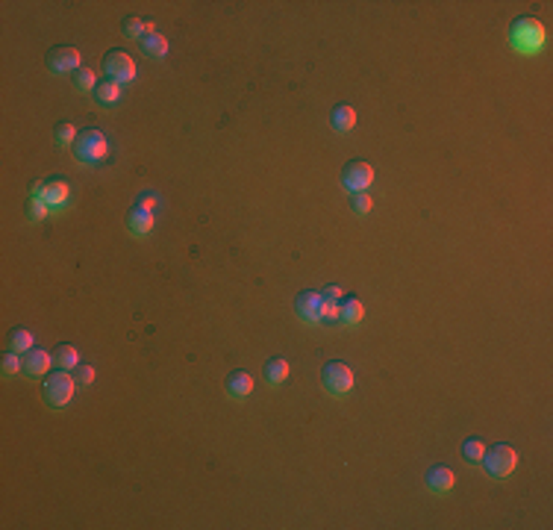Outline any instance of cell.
<instances>
[{"mask_svg":"<svg viewBox=\"0 0 553 530\" xmlns=\"http://www.w3.org/2000/svg\"><path fill=\"white\" fill-rule=\"evenodd\" d=\"M321 292H301L294 298V312L306 327L321 324Z\"/></svg>","mask_w":553,"mask_h":530,"instance_id":"obj_9","label":"cell"},{"mask_svg":"<svg viewBox=\"0 0 553 530\" xmlns=\"http://www.w3.org/2000/svg\"><path fill=\"white\" fill-rule=\"evenodd\" d=\"M153 204H156V197H153L150 192H145V195H141V197L136 200V207H138V209H148V212L153 209Z\"/></svg>","mask_w":553,"mask_h":530,"instance_id":"obj_32","label":"cell"},{"mask_svg":"<svg viewBox=\"0 0 553 530\" xmlns=\"http://www.w3.org/2000/svg\"><path fill=\"white\" fill-rule=\"evenodd\" d=\"M427 486H430L433 495L450 492V489H453V471H450L447 466H442V463L430 466V471H427Z\"/></svg>","mask_w":553,"mask_h":530,"instance_id":"obj_13","label":"cell"},{"mask_svg":"<svg viewBox=\"0 0 553 530\" xmlns=\"http://www.w3.org/2000/svg\"><path fill=\"white\" fill-rule=\"evenodd\" d=\"M109 145H106V136L101 130H80L77 141H74V156L77 162L82 165H97L106 156Z\"/></svg>","mask_w":553,"mask_h":530,"instance_id":"obj_2","label":"cell"},{"mask_svg":"<svg viewBox=\"0 0 553 530\" xmlns=\"http://www.w3.org/2000/svg\"><path fill=\"white\" fill-rule=\"evenodd\" d=\"M18 371H24V360H21V354H18V351H9V354L3 356V375H6V377H12V375H18Z\"/></svg>","mask_w":553,"mask_h":530,"instance_id":"obj_27","label":"cell"},{"mask_svg":"<svg viewBox=\"0 0 553 530\" xmlns=\"http://www.w3.org/2000/svg\"><path fill=\"white\" fill-rule=\"evenodd\" d=\"M74 389H77V380L68 375V371H53V375L45 380V400L53 407V410H65L68 400L74 398Z\"/></svg>","mask_w":553,"mask_h":530,"instance_id":"obj_4","label":"cell"},{"mask_svg":"<svg viewBox=\"0 0 553 530\" xmlns=\"http://www.w3.org/2000/svg\"><path fill=\"white\" fill-rule=\"evenodd\" d=\"M74 380H77V386H89L94 380V368L92 365H77L74 368Z\"/></svg>","mask_w":553,"mask_h":530,"instance_id":"obj_30","label":"cell"},{"mask_svg":"<svg viewBox=\"0 0 553 530\" xmlns=\"http://www.w3.org/2000/svg\"><path fill=\"white\" fill-rule=\"evenodd\" d=\"M68 195H71V186L59 177H53V180L45 183V197L41 200L48 204V209H62L68 204Z\"/></svg>","mask_w":553,"mask_h":530,"instance_id":"obj_12","label":"cell"},{"mask_svg":"<svg viewBox=\"0 0 553 530\" xmlns=\"http://www.w3.org/2000/svg\"><path fill=\"white\" fill-rule=\"evenodd\" d=\"M50 365H53V354L41 351V348H33V351H27L24 375H27V377H41V375H48Z\"/></svg>","mask_w":553,"mask_h":530,"instance_id":"obj_10","label":"cell"},{"mask_svg":"<svg viewBox=\"0 0 553 530\" xmlns=\"http://www.w3.org/2000/svg\"><path fill=\"white\" fill-rule=\"evenodd\" d=\"M45 62H48V71H53V74H71V71L80 68V50L71 45L50 48Z\"/></svg>","mask_w":553,"mask_h":530,"instance_id":"obj_8","label":"cell"},{"mask_svg":"<svg viewBox=\"0 0 553 530\" xmlns=\"http://www.w3.org/2000/svg\"><path fill=\"white\" fill-rule=\"evenodd\" d=\"M145 33H148V21H141V18H136V15L124 18V36H127V39H141Z\"/></svg>","mask_w":553,"mask_h":530,"instance_id":"obj_25","label":"cell"},{"mask_svg":"<svg viewBox=\"0 0 553 530\" xmlns=\"http://www.w3.org/2000/svg\"><path fill=\"white\" fill-rule=\"evenodd\" d=\"M330 124H333L336 133H350L353 127H357V109L347 106V104H338L330 116Z\"/></svg>","mask_w":553,"mask_h":530,"instance_id":"obj_16","label":"cell"},{"mask_svg":"<svg viewBox=\"0 0 553 530\" xmlns=\"http://www.w3.org/2000/svg\"><path fill=\"white\" fill-rule=\"evenodd\" d=\"M224 389H227V395H230V398L242 400V398H247L253 392V377L247 375V371H230L227 380H224Z\"/></svg>","mask_w":553,"mask_h":530,"instance_id":"obj_11","label":"cell"},{"mask_svg":"<svg viewBox=\"0 0 553 530\" xmlns=\"http://www.w3.org/2000/svg\"><path fill=\"white\" fill-rule=\"evenodd\" d=\"M286 377H289V363L282 360V356H271V360L265 363V380L271 386H280V383H286Z\"/></svg>","mask_w":553,"mask_h":530,"instance_id":"obj_20","label":"cell"},{"mask_svg":"<svg viewBox=\"0 0 553 530\" xmlns=\"http://www.w3.org/2000/svg\"><path fill=\"white\" fill-rule=\"evenodd\" d=\"M48 204L45 200H30V207H27V216H30V221H41V218H48Z\"/></svg>","mask_w":553,"mask_h":530,"instance_id":"obj_29","label":"cell"},{"mask_svg":"<svg viewBox=\"0 0 553 530\" xmlns=\"http://www.w3.org/2000/svg\"><path fill=\"white\" fill-rule=\"evenodd\" d=\"M509 41L521 50V53H536L538 48L545 45V27L538 24L536 18H521L515 27H512V33H509Z\"/></svg>","mask_w":553,"mask_h":530,"instance_id":"obj_3","label":"cell"},{"mask_svg":"<svg viewBox=\"0 0 553 530\" xmlns=\"http://www.w3.org/2000/svg\"><path fill=\"white\" fill-rule=\"evenodd\" d=\"M141 53L150 56V60H165V53H168V39H165L162 33H156V30L145 33V36H141Z\"/></svg>","mask_w":553,"mask_h":530,"instance_id":"obj_15","label":"cell"},{"mask_svg":"<svg viewBox=\"0 0 553 530\" xmlns=\"http://www.w3.org/2000/svg\"><path fill=\"white\" fill-rule=\"evenodd\" d=\"M103 74L112 80V83H130L133 77H136V62H133V56L127 53V50H121V48H112V50H106V56H103Z\"/></svg>","mask_w":553,"mask_h":530,"instance_id":"obj_6","label":"cell"},{"mask_svg":"<svg viewBox=\"0 0 553 530\" xmlns=\"http://www.w3.org/2000/svg\"><path fill=\"white\" fill-rule=\"evenodd\" d=\"M321 321L336 324L338 321V304H321Z\"/></svg>","mask_w":553,"mask_h":530,"instance_id":"obj_31","label":"cell"},{"mask_svg":"<svg viewBox=\"0 0 553 530\" xmlns=\"http://www.w3.org/2000/svg\"><path fill=\"white\" fill-rule=\"evenodd\" d=\"M53 139H56V145H59V148H74V141H77V130H74V124L59 121V124H56Z\"/></svg>","mask_w":553,"mask_h":530,"instance_id":"obj_23","label":"cell"},{"mask_svg":"<svg viewBox=\"0 0 553 530\" xmlns=\"http://www.w3.org/2000/svg\"><path fill=\"white\" fill-rule=\"evenodd\" d=\"M118 97H121V85L118 83H112V80H103V83H97V89H94V100L101 106H115L118 104Z\"/></svg>","mask_w":553,"mask_h":530,"instance_id":"obj_19","label":"cell"},{"mask_svg":"<svg viewBox=\"0 0 553 530\" xmlns=\"http://www.w3.org/2000/svg\"><path fill=\"white\" fill-rule=\"evenodd\" d=\"M321 383H324V389H327L330 395L345 398L353 389V371L347 368V363L333 360V363H327L321 368Z\"/></svg>","mask_w":553,"mask_h":530,"instance_id":"obj_5","label":"cell"},{"mask_svg":"<svg viewBox=\"0 0 553 530\" xmlns=\"http://www.w3.org/2000/svg\"><path fill=\"white\" fill-rule=\"evenodd\" d=\"M9 345H12V351H18V354L33 351V333L24 330V327H18V330L9 333Z\"/></svg>","mask_w":553,"mask_h":530,"instance_id":"obj_22","label":"cell"},{"mask_svg":"<svg viewBox=\"0 0 553 530\" xmlns=\"http://www.w3.org/2000/svg\"><path fill=\"white\" fill-rule=\"evenodd\" d=\"M350 209L357 212V216H365V212H371V195L353 192V195H350Z\"/></svg>","mask_w":553,"mask_h":530,"instance_id":"obj_26","label":"cell"},{"mask_svg":"<svg viewBox=\"0 0 553 530\" xmlns=\"http://www.w3.org/2000/svg\"><path fill=\"white\" fill-rule=\"evenodd\" d=\"M486 466V471H489V477H494V480H506L509 475L515 471V466H518V451L512 448V445H491L486 454H483V460H480Z\"/></svg>","mask_w":553,"mask_h":530,"instance_id":"obj_1","label":"cell"},{"mask_svg":"<svg viewBox=\"0 0 553 530\" xmlns=\"http://www.w3.org/2000/svg\"><path fill=\"white\" fill-rule=\"evenodd\" d=\"M342 298H345V292H342V286H336V283H330V286H324V289H321L324 304H338Z\"/></svg>","mask_w":553,"mask_h":530,"instance_id":"obj_28","label":"cell"},{"mask_svg":"<svg viewBox=\"0 0 553 530\" xmlns=\"http://www.w3.org/2000/svg\"><path fill=\"white\" fill-rule=\"evenodd\" d=\"M53 365L56 368H62V371H74L77 365H80V354H77V348L74 345H56V351H53Z\"/></svg>","mask_w":553,"mask_h":530,"instance_id":"obj_18","label":"cell"},{"mask_svg":"<svg viewBox=\"0 0 553 530\" xmlns=\"http://www.w3.org/2000/svg\"><path fill=\"white\" fill-rule=\"evenodd\" d=\"M127 227H130V233H133V236H145V233H150V227H153V212L133 207V209H130V216H127Z\"/></svg>","mask_w":553,"mask_h":530,"instance_id":"obj_17","label":"cell"},{"mask_svg":"<svg viewBox=\"0 0 553 530\" xmlns=\"http://www.w3.org/2000/svg\"><path fill=\"white\" fill-rule=\"evenodd\" d=\"M362 315H365V307H362V300L357 295H345L342 300H338V321H342V324H347V327L359 324Z\"/></svg>","mask_w":553,"mask_h":530,"instance_id":"obj_14","label":"cell"},{"mask_svg":"<svg viewBox=\"0 0 553 530\" xmlns=\"http://www.w3.org/2000/svg\"><path fill=\"white\" fill-rule=\"evenodd\" d=\"M71 80H74V89L77 92H94L97 89V80H94V71L92 68H77Z\"/></svg>","mask_w":553,"mask_h":530,"instance_id":"obj_21","label":"cell"},{"mask_svg":"<svg viewBox=\"0 0 553 530\" xmlns=\"http://www.w3.org/2000/svg\"><path fill=\"white\" fill-rule=\"evenodd\" d=\"M374 183V168L362 162V160H353L342 168V186L347 192H365L368 186Z\"/></svg>","mask_w":553,"mask_h":530,"instance_id":"obj_7","label":"cell"},{"mask_svg":"<svg viewBox=\"0 0 553 530\" xmlns=\"http://www.w3.org/2000/svg\"><path fill=\"white\" fill-rule=\"evenodd\" d=\"M459 451H462V456L468 463H480V460H483V454H486V445L480 439H465Z\"/></svg>","mask_w":553,"mask_h":530,"instance_id":"obj_24","label":"cell"}]
</instances>
